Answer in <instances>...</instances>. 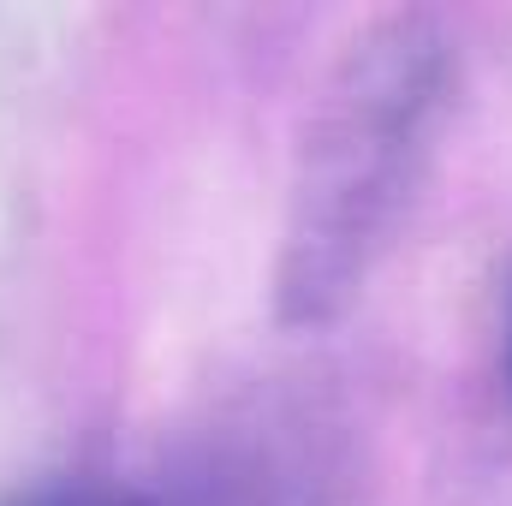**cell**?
Here are the masks:
<instances>
[{"label": "cell", "instance_id": "6da1fadb", "mask_svg": "<svg viewBox=\"0 0 512 506\" xmlns=\"http://www.w3.org/2000/svg\"><path fill=\"white\" fill-rule=\"evenodd\" d=\"M453 54L423 12H382L340 48L310 126L280 233V316L316 328L346 310L382 251L429 149Z\"/></svg>", "mask_w": 512, "mask_h": 506}, {"label": "cell", "instance_id": "7a4b0ae2", "mask_svg": "<svg viewBox=\"0 0 512 506\" xmlns=\"http://www.w3.org/2000/svg\"><path fill=\"white\" fill-rule=\"evenodd\" d=\"M6 506H143L131 495H114V489H42V495H24V501Z\"/></svg>", "mask_w": 512, "mask_h": 506}, {"label": "cell", "instance_id": "3957f363", "mask_svg": "<svg viewBox=\"0 0 512 506\" xmlns=\"http://www.w3.org/2000/svg\"><path fill=\"white\" fill-rule=\"evenodd\" d=\"M507 376H512V328H507Z\"/></svg>", "mask_w": 512, "mask_h": 506}]
</instances>
